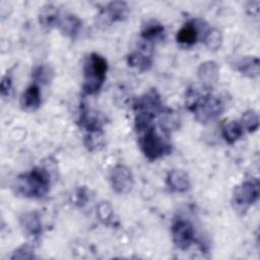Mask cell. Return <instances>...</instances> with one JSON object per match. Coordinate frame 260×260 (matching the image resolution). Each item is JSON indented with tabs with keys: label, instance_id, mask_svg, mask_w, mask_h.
Wrapping results in <instances>:
<instances>
[{
	"label": "cell",
	"instance_id": "8",
	"mask_svg": "<svg viewBox=\"0 0 260 260\" xmlns=\"http://www.w3.org/2000/svg\"><path fill=\"white\" fill-rule=\"evenodd\" d=\"M172 238L174 244L181 250H187L195 240V232L192 223L185 219H177L172 225Z\"/></svg>",
	"mask_w": 260,
	"mask_h": 260
},
{
	"label": "cell",
	"instance_id": "4",
	"mask_svg": "<svg viewBox=\"0 0 260 260\" xmlns=\"http://www.w3.org/2000/svg\"><path fill=\"white\" fill-rule=\"evenodd\" d=\"M259 182L257 179L247 180L237 186L233 193V205L239 211H246L259 198Z\"/></svg>",
	"mask_w": 260,
	"mask_h": 260
},
{
	"label": "cell",
	"instance_id": "11",
	"mask_svg": "<svg viewBox=\"0 0 260 260\" xmlns=\"http://www.w3.org/2000/svg\"><path fill=\"white\" fill-rule=\"evenodd\" d=\"M197 76L204 86L210 87L214 85L219 76L218 65L213 61H205L201 63L197 69Z\"/></svg>",
	"mask_w": 260,
	"mask_h": 260
},
{
	"label": "cell",
	"instance_id": "6",
	"mask_svg": "<svg viewBox=\"0 0 260 260\" xmlns=\"http://www.w3.org/2000/svg\"><path fill=\"white\" fill-rule=\"evenodd\" d=\"M129 13L128 5L122 1L110 2L105 8H103L96 16V25L106 28L113 22L122 21L127 18Z\"/></svg>",
	"mask_w": 260,
	"mask_h": 260
},
{
	"label": "cell",
	"instance_id": "26",
	"mask_svg": "<svg viewBox=\"0 0 260 260\" xmlns=\"http://www.w3.org/2000/svg\"><path fill=\"white\" fill-rule=\"evenodd\" d=\"M112 208L111 206L107 203V202H103L99 205L98 207V214H99V217L102 221H105V222H108L111 220L112 218Z\"/></svg>",
	"mask_w": 260,
	"mask_h": 260
},
{
	"label": "cell",
	"instance_id": "9",
	"mask_svg": "<svg viewBox=\"0 0 260 260\" xmlns=\"http://www.w3.org/2000/svg\"><path fill=\"white\" fill-rule=\"evenodd\" d=\"M110 182L116 193L125 194L132 189L133 176L127 167L117 165L110 172Z\"/></svg>",
	"mask_w": 260,
	"mask_h": 260
},
{
	"label": "cell",
	"instance_id": "21",
	"mask_svg": "<svg viewBox=\"0 0 260 260\" xmlns=\"http://www.w3.org/2000/svg\"><path fill=\"white\" fill-rule=\"evenodd\" d=\"M164 30L165 28L159 22L155 20L148 21L146 24H144L141 30V40L153 43V40L160 36L164 32Z\"/></svg>",
	"mask_w": 260,
	"mask_h": 260
},
{
	"label": "cell",
	"instance_id": "10",
	"mask_svg": "<svg viewBox=\"0 0 260 260\" xmlns=\"http://www.w3.org/2000/svg\"><path fill=\"white\" fill-rule=\"evenodd\" d=\"M128 64L140 71L149 69L152 64V43L141 40L138 51L128 56Z\"/></svg>",
	"mask_w": 260,
	"mask_h": 260
},
{
	"label": "cell",
	"instance_id": "25",
	"mask_svg": "<svg viewBox=\"0 0 260 260\" xmlns=\"http://www.w3.org/2000/svg\"><path fill=\"white\" fill-rule=\"evenodd\" d=\"M34 249L28 245H23L16 249L11 255V259H31L34 258Z\"/></svg>",
	"mask_w": 260,
	"mask_h": 260
},
{
	"label": "cell",
	"instance_id": "13",
	"mask_svg": "<svg viewBox=\"0 0 260 260\" xmlns=\"http://www.w3.org/2000/svg\"><path fill=\"white\" fill-rule=\"evenodd\" d=\"M201 29L202 27H200L195 20L185 23L177 34L178 43L186 46H192L197 42Z\"/></svg>",
	"mask_w": 260,
	"mask_h": 260
},
{
	"label": "cell",
	"instance_id": "18",
	"mask_svg": "<svg viewBox=\"0 0 260 260\" xmlns=\"http://www.w3.org/2000/svg\"><path fill=\"white\" fill-rule=\"evenodd\" d=\"M79 122L83 128L88 132H98L102 129V121L95 112L90 111L87 108H83L80 114Z\"/></svg>",
	"mask_w": 260,
	"mask_h": 260
},
{
	"label": "cell",
	"instance_id": "22",
	"mask_svg": "<svg viewBox=\"0 0 260 260\" xmlns=\"http://www.w3.org/2000/svg\"><path fill=\"white\" fill-rule=\"evenodd\" d=\"M203 41L205 46L212 51H215L220 48L221 43H222V35L220 30L217 28H209L205 32L203 37Z\"/></svg>",
	"mask_w": 260,
	"mask_h": 260
},
{
	"label": "cell",
	"instance_id": "23",
	"mask_svg": "<svg viewBox=\"0 0 260 260\" xmlns=\"http://www.w3.org/2000/svg\"><path fill=\"white\" fill-rule=\"evenodd\" d=\"M240 123L243 129L247 130L248 132H254L259 127V116L254 110L246 111L243 114Z\"/></svg>",
	"mask_w": 260,
	"mask_h": 260
},
{
	"label": "cell",
	"instance_id": "16",
	"mask_svg": "<svg viewBox=\"0 0 260 260\" xmlns=\"http://www.w3.org/2000/svg\"><path fill=\"white\" fill-rule=\"evenodd\" d=\"M60 20V14L58 8L53 4H47L42 7L39 14V21L41 25L47 29L58 25Z\"/></svg>",
	"mask_w": 260,
	"mask_h": 260
},
{
	"label": "cell",
	"instance_id": "12",
	"mask_svg": "<svg viewBox=\"0 0 260 260\" xmlns=\"http://www.w3.org/2000/svg\"><path fill=\"white\" fill-rule=\"evenodd\" d=\"M167 184L172 191L178 193L187 192L191 187L187 173L182 170L171 171L167 177Z\"/></svg>",
	"mask_w": 260,
	"mask_h": 260
},
{
	"label": "cell",
	"instance_id": "1",
	"mask_svg": "<svg viewBox=\"0 0 260 260\" xmlns=\"http://www.w3.org/2000/svg\"><path fill=\"white\" fill-rule=\"evenodd\" d=\"M14 188L24 197L42 198L49 191L50 175L43 168H35L29 173L17 177Z\"/></svg>",
	"mask_w": 260,
	"mask_h": 260
},
{
	"label": "cell",
	"instance_id": "24",
	"mask_svg": "<svg viewBox=\"0 0 260 260\" xmlns=\"http://www.w3.org/2000/svg\"><path fill=\"white\" fill-rule=\"evenodd\" d=\"M32 77L36 81L41 83H49L53 77V71L46 65H40L34 70Z\"/></svg>",
	"mask_w": 260,
	"mask_h": 260
},
{
	"label": "cell",
	"instance_id": "19",
	"mask_svg": "<svg viewBox=\"0 0 260 260\" xmlns=\"http://www.w3.org/2000/svg\"><path fill=\"white\" fill-rule=\"evenodd\" d=\"M20 223L23 230L35 237H38L42 233V222L37 212L24 213L20 218Z\"/></svg>",
	"mask_w": 260,
	"mask_h": 260
},
{
	"label": "cell",
	"instance_id": "14",
	"mask_svg": "<svg viewBox=\"0 0 260 260\" xmlns=\"http://www.w3.org/2000/svg\"><path fill=\"white\" fill-rule=\"evenodd\" d=\"M81 25V20L72 13H67L63 17H60L58 23L61 32L68 38H75L78 35Z\"/></svg>",
	"mask_w": 260,
	"mask_h": 260
},
{
	"label": "cell",
	"instance_id": "7",
	"mask_svg": "<svg viewBox=\"0 0 260 260\" xmlns=\"http://www.w3.org/2000/svg\"><path fill=\"white\" fill-rule=\"evenodd\" d=\"M134 110L136 115L148 117L153 119L157 114L162 112V103L159 94L155 89H150L134 103Z\"/></svg>",
	"mask_w": 260,
	"mask_h": 260
},
{
	"label": "cell",
	"instance_id": "2",
	"mask_svg": "<svg viewBox=\"0 0 260 260\" xmlns=\"http://www.w3.org/2000/svg\"><path fill=\"white\" fill-rule=\"evenodd\" d=\"M107 70V60L96 53H91L84 62V92H86L87 94L96 93L105 82Z\"/></svg>",
	"mask_w": 260,
	"mask_h": 260
},
{
	"label": "cell",
	"instance_id": "3",
	"mask_svg": "<svg viewBox=\"0 0 260 260\" xmlns=\"http://www.w3.org/2000/svg\"><path fill=\"white\" fill-rule=\"evenodd\" d=\"M139 144L141 150L148 160H156L170 153L171 144L155 131L153 126L140 132Z\"/></svg>",
	"mask_w": 260,
	"mask_h": 260
},
{
	"label": "cell",
	"instance_id": "5",
	"mask_svg": "<svg viewBox=\"0 0 260 260\" xmlns=\"http://www.w3.org/2000/svg\"><path fill=\"white\" fill-rule=\"evenodd\" d=\"M223 109V103L218 96L206 94L201 98L193 112L198 122L202 124H209L215 121L222 114Z\"/></svg>",
	"mask_w": 260,
	"mask_h": 260
},
{
	"label": "cell",
	"instance_id": "17",
	"mask_svg": "<svg viewBox=\"0 0 260 260\" xmlns=\"http://www.w3.org/2000/svg\"><path fill=\"white\" fill-rule=\"evenodd\" d=\"M237 70L249 78L257 77L260 73V62L257 57L247 56L242 58L237 64Z\"/></svg>",
	"mask_w": 260,
	"mask_h": 260
},
{
	"label": "cell",
	"instance_id": "27",
	"mask_svg": "<svg viewBox=\"0 0 260 260\" xmlns=\"http://www.w3.org/2000/svg\"><path fill=\"white\" fill-rule=\"evenodd\" d=\"M12 88V78L10 76V74H5L2 77V81H1V95L3 98L9 96L10 91Z\"/></svg>",
	"mask_w": 260,
	"mask_h": 260
},
{
	"label": "cell",
	"instance_id": "15",
	"mask_svg": "<svg viewBox=\"0 0 260 260\" xmlns=\"http://www.w3.org/2000/svg\"><path fill=\"white\" fill-rule=\"evenodd\" d=\"M41 90L37 84L29 85L21 96V107L25 111H36L41 106Z\"/></svg>",
	"mask_w": 260,
	"mask_h": 260
},
{
	"label": "cell",
	"instance_id": "20",
	"mask_svg": "<svg viewBox=\"0 0 260 260\" xmlns=\"http://www.w3.org/2000/svg\"><path fill=\"white\" fill-rule=\"evenodd\" d=\"M243 132H244V129L241 123L238 121H231L224 124L221 129L222 137L230 144H233L237 140H239L240 137L243 135Z\"/></svg>",
	"mask_w": 260,
	"mask_h": 260
}]
</instances>
